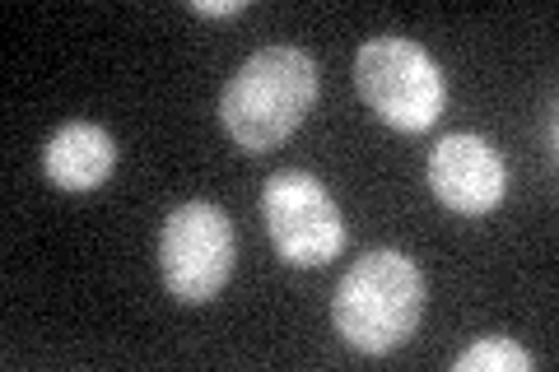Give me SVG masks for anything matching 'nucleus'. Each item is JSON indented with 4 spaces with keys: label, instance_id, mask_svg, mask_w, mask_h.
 I'll return each mask as SVG.
<instances>
[{
    "label": "nucleus",
    "instance_id": "1",
    "mask_svg": "<svg viewBox=\"0 0 559 372\" xmlns=\"http://www.w3.org/2000/svg\"><path fill=\"white\" fill-rule=\"evenodd\" d=\"M318 61L304 47H261L242 61L219 94V121L234 145L266 154L299 131V121L318 103Z\"/></svg>",
    "mask_w": 559,
    "mask_h": 372
},
{
    "label": "nucleus",
    "instance_id": "2",
    "mask_svg": "<svg viewBox=\"0 0 559 372\" xmlns=\"http://www.w3.org/2000/svg\"><path fill=\"white\" fill-rule=\"evenodd\" d=\"M425 312V275L406 252H364L341 275L331 298V322L341 340L359 353H392L415 335Z\"/></svg>",
    "mask_w": 559,
    "mask_h": 372
},
{
    "label": "nucleus",
    "instance_id": "3",
    "mask_svg": "<svg viewBox=\"0 0 559 372\" xmlns=\"http://www.w3.org/2000/svg\"><path fill=\"white\" fill-rule=\"evenodd\" d=\"M355 88L392 131H429L443 117V70L411 38H369L355 51Z\"/></svg>",
    "mask_w": 559,
    "mask_h": 372
},
{
    "label": "nucleus",
    "instance_id": "4",
    "mask_svg": "<svg viewBox=\"0 0 559 372\" xmlns=\"http://www.w3.org/2000/svg\"><path fill=\"white\" fill-rule=\"evenodd\" d=\"M159 271L178 303H210L234 275V224L219 205L187 201L159 228Z\"/></svg>",
    "mask_w": 559,
    "mask_h": 372
},
{
    "label": "nucleus",
    "instance_id": "5",
    "mask_svg": "<svg viewBox=\"0 0 559 372\" xmlns=\"http://www.w3.org/2000/svg\"><path fill=\"white\" fill-rule=\"evenodd\" d=\"M261 219L275 242L280 261L312 271L341 256L345 247V219L336 201L326 196V187L312 172H275L266 191H261Z\"/></svg>",
    "mask_w": 559,
    "mask_h": 372
},
{
    "label": "nucleus",
    "instance_id": "6",
    "mask_svg": "<svg viewBox=\"0 0 559 372\" xmlns=\"http://www.w3.org/2000/svg\"><path fill=\"white\" fill-rule=\"evenodd\" d=\"M429 187L452 215H489L509 196V164L485 135L452 131L429 154Z\"/></svg>",
    "mask_w": 559,
    "mask_h": 372
},
{
    "label": "nucleus",
    "instance_id": "7",
    "mask_svg": "<svg viewBox=\"0 0 559 372\" xmlns=\"http://www.w3.org/2000/svg\"><path fill=\"white\" fill-rule=\"evenodd\" d=\"M112 164H117V140L103 131L98 121H66V127L47 135L43 172L51 177V187H61V191L103 187Z\"/></svg>",
    "mask_w": 559,
    "mask_h": 372
},
{
    "label": "nucleus",
    "instance_id": "8",
    "mask_svg": "<svg viewBox=\"0 0 559 372\" xmlns=\"http://www.w3.org/2000/svg\"><path fill=\"white\" fill-rule=\"evenodd\" d=\"M536 359L522 345H513L509 335H485L471 349H462L452 359V372H532Z\"/></svg>",
    "mask_w": 559,
    "mask_h": 372
},
{
    "label": "nucleus",
    "instance_id": "9",
    "mask_svg": "<svg viewBox=\"0 0 559 372\" xmlns=\"http://www.w3.org/2000/svg\"><path fill=\"white\" fill-rule=\"evenodd\" d=\"M191 10L205 14V20H229V14L248 10V0H191Z\"/></svg>",
    "mask_w": 559,
    "mask_h": 372
}]
</instances>
